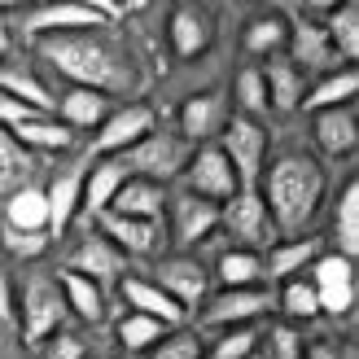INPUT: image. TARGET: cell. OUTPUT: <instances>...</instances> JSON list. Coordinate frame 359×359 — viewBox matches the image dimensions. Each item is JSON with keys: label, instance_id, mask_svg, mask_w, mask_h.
<instances>
[{"label": "cell", "instance_id": "cell-5", "mask_svg": "<svg viewBox=\"0 0 359 359\" xmlns=\"http://www.w3.org/2000/svg\"><path fill=\"white\" fill-rule=\"evenodd\" d=\"M18 329L31 346H44L66 320V302H62V285L53 276H31L22 285V302H18Z\"/></svg>", "mask_w": 359, "mask_h": 359}, {"label": "cell", "instance_id": "cell-30", "mask_svg": "<svg viewBox=\"0 0 359 359\" xmlns=\"http://www.w3.org/2000/svg\"><path fill=\"white\" fill-rule=\"evenodd\" d=\"M0 224L13 228V232H48V202H44V189L27 184V189L9 193Z\"/></svg>", "mask_w": 359, "mask_h": 359}, {"label": "cell", "instance_id": "cell-44", "mask_svg": "<svg viewBox=\"0 0 359 359\" xmlns=\"http://www.w3.org/2000/svg\"><path fill=\"white\" fill-rule=\"evenodd\" d=\"M40 355H44V359H83V342H79L75 333L57 329V333H53L48 342L40 346Z\"/></svg>", "mask_w": 359, "mask_h": 359}, {"label": "cell", "instance_id": "cell-27", "mask_svg": "<svg viewBox=\"0 0 359 359\" xmlns=\"http://www.w3.org/2000/svg\"><path fill=\"white\" fill-rule=\"evenodd\" d=\"M53 118L66 123L70 132H79V128H101L105 118H110V97H101L93 93V88H70V93L57 101V110H53Z\"/></svg>", "mask_w": 359, "mask_h": 359}, {"label": "cell", "instance_id": "cell-37", "mask_svg": "<svg viewBox=\"0 0 359 359\" xmlns=\"http://www.w3.org/2000/svg\"><path fill=\"white\" fill-rule=\"evenodd\" d=\"M272 307H280L285 325H311V320L320 316V302H316V290H311V280H307V276L285 280Z\"/></svg>", "mask_w": 359, "mask_h": 359}, {"label": "cell", "instance_id": "cell-26", "mask_svg": "<svg viewBox=\"0 0 359 359\" xmlns=\"http://www.w3.org/2000/svg\"><path fill=\"white\" fill-rule=\"evenodd\" d=\"M210 280L219 285V290H255V285H263V255H255V250H237L228 245L219 259H215L210 267Z\"/></svg>", "mask_w": 359, "mask_h": 359}, {"label": "cell", "instance_id": "cell-3", "mask_svg": "<svg viewBox=\"0 0 359 359\" xmlns=\"http://www.w3.org/2000/svg\"><path fill=\"white\" fill-rule=\"evenodd\" d=\"M189 154H193V145L180 132L154 128L140 145H132L128 154H118L114 163L123 167V175H136V180H149V184H163L167 189V180H175L180 171H184Z\"/></svg>", "mask_w": 359, "mask_h": 359}, {"label": "cell", "instance_id": "cell-33", "mask_svg": "<svg viewBox=\"0 0 359 359\" xmlns=\"http://www.w3.org/2000/svg\"><path fill=\"white\" fill-rule=\"evenodd\" d=\"M333 255H342L355 263L359 255V184L351 180V184L342 189V197H337V210H333Z\"/></svg>", "mask_w": 359, "mask_h": 359}, {"label": "cell", "instance_id": "cell-6", "mask_svg": "<svg viewBox=\"0 0 359 359\" xmlns=\"http://www.w3.org/2000/svg\"><path fill=\"white\" fill-rule=\"evenodd\" d=\"M219 228L228 232V241L237 250H255V255L263 245H272V237H276V224L267 215L259 189H241L237 197H228L219 206Z\"/></svg>", "mask_w": 359, "mask_h": 359}, {"label": "cell", "instance_id": "cell-21", "mask_svg": "<svg viewBox=\"0 0 359 359\" xmlns=\"http://www.w3.org/2000/svg\"><path fill=\"white\" fill-rule=\"evenodd\" d=\"M311 132H316V145L325 149L329 158H346L359 145V118H355V105H337V110H316L311 114Z\"/></svg>", "mask_w": 359, "mask_h": 359}, {"label": "cell", "instance_id": "cell-22", "mask_svg": "<svg viewBox=\"0 0 359 359\" xmlns=\"http://www.w3.org/2000/svg\"><path fill=\"white\" fill-rule=\"evenodd\" d=\"M325 255V245H320V237H290V241H280L272 245V255L263 259V276L267 280H298V276H307L311 272V263Z\"/></svg>", "mask_w": 359, "mask_h": 359}, {"label": "cell", "instance_id": "cell-48", "mask_svg": "<svg viewBox=\"0 0 359 359\" xmlns=\"http://www.w3.org/2000/svg\"><path fill=\"white\" fill-rule=\"evenodd\" d=\"M9 44H13V31H9V22H5V18H0V57L9 53Z\"/></svg>", "mask_w": 359, "mask_h": 359}, {"label": "cell", "instance_id": "cell-1", "mask_svg": "<svg viewBox=\"0 0 359 359\" xmlns=\"http://www.w3.org/2000/svg\"><path fill=\"white\" fill-rule=\"evenodd\" d=\"M40 57L66 75L75 88H93L101 97L114 93H132L140 83L136 70V53L128 48L123 35H114L110 27H93V31H62V35H40L35 40Z\"/></svg>", "mask_w": 359, "mask_h": 359}, {"label": "cell", "instance_id": "cell-14", "mask_svg": "<svg viewBox=\"0 0 359 359\" xmlns=\"http://www.w3.org/2000/svg\"><path fill=\"white\" fill-rule=\"evenodd\" d=\"M228 118H232L228 97L215 93V88H206V93H193L184 105H180V136H184L193 149L197 145H215Z\"/></svg>", "mask_w": 359, "mask_h": 359}, {"label": "cell", "instance_id": "cell-35", "mask_svg": "<svg viewBox=\"0 0 359 359\" xmlns=\"http://www.w3.org/2000/svg\"><path fill=\"white\" fill-rule=\"evenodd\" d=\"M325 35H329V44L337 48L342 66H355V57H359V5H355V0H342L337 9H329Z\"/></svg>", "mask_w": 359, "mask_h": 359}, {"label": "cell", "instance_id": "cell-4", "mask_svg": "<svg viewBox=\"0 0 359 359\" xmlns=\"http://www.w3.org/2000/svg\"><path fill=\"white\" fill-rule=\"evenodd\" d=\"M215 145L224 149V158L232 163V171H237L241 189H259L263 180V163H267V128L259 118H245V114H232L224 123V132Z\"/></svg>", "mask_w": 359, "mask_h": 359}, {"label": "cell", "instance_id": "cell-15", "mask_svg": "<svg viewBox=\"0 0 359 359\" xmlns=\"http://www.w3.org/2000/svg\"><path fill=\"white\" fill-rule=\"evenodd\" d=\"M97 232L110 245L123 250V259H154L158 250H163V241H167L163 219H123V215H101Z\"/></svg>", "mask_w": 359, "mask_h": 359}, {"label": "cell", "instance_id": "cell-46", "mask_svg": "<svg viewBox=\"0 0 359 359\" xmlns=\"http://www.w3.org/2000/svg\"><path fill=\"white\" fill-rule=\"evenodd\" d=\"M18 316V298H13V285H9V272L0 267V325H13Z\"/></svg>", "mask_w": 359, "mask_h": 359}, {"label": "cell", "instance_id": "cell-28", "mask_svg": "<svg viewBox=\"0 0 359 359\" xmlns=\"http://www.w3.org/2000/svg\"><path fill=\"white\" fill-rule=\"evenodd\" d=\"M57 285H62V302H66L70 316H79L83 325H101V320H105L110 302H105V290H101V285H93V280L79 276V272H62Z\"/></svg>", "mask_w": 359, "mask_h": 359}, {"label": "cell", "instance_id": "cell-39", "mask_svg": "<svg viewBox=\"0 0 359 359\" xmlns=\"http://www.w3.org/2000/svg\"><path fill=\"white\" fill-rule=\"evenodd\" d=\"M259 351H263V359H302L307 355V342H302V329L298 325H267L263 333H259Z\"/></svg>", "mask_w": 359, "mask_h": 359}, {"label": "cell", "instance_id": "cell-29", "mask_svg": "<svg viewBox=\"0 0 359 359\" xmlns=\"http://www.w3.org/2000/svg\"><path fill=\"white\" fill-rule=\"evenodd\" d=\"M13 140L27 154H62V149H70L75 132H70L66 123H57L53 114H31L27 123H18V128H13Z\"/></svg>", "mask_w": 359, "mask_h": 359}, {"label": "cell", "instance_id": "cell-20", "mask_svg": "<svg viewBox=\"0 0 359 359\" xmlns=\"http://www.w3.org/2000/svg\"><path fill=\"white\" fill-rule=\"evenodd\" d=\"M167 35H171V48L180 53V57L193 62V57H202V53L210 48L215 22H210V13L197 9V5H175L171 22H167Z\"/></svg>", "mask_w": 359, "mask_h": 359}, {"label": "cell", "instance_id": "cell-2", "mask_svg": "<svg viewBox=\"0 0 359 359\" xmlns=\"http://www.w3.org/2000/svg\"><path fill=\"white\" fill-rule=\"evenodd\" d=\"M259 197L272 215L276 232L302 237V228L316 219L320 202H325V167L311 154H280L272 167H263Z\"/></svg>", "mask_w": 359, "mask_h": 359}, {"label": "cell", "instance_id": "cell-41", "mask_svg": "<svg viewBox=\"0 0 359 359\" xmlns=\"http://www.w3.org/2000/svg\"><path fill=\"white\" fill-rule=\"evenodd\" d=\"M259 351V329L245 325V329H224L219 337H215V346L206 359H250Z\"/></svg>", "mask_w": 359, "mask_h": 359}, {"label": "cell", "instance_id": "cell-25", "mask_svg": "<svg viewBox=\"0 0 359 359\" xmlns=\"http://www.w3.org/2000/svg\"><path fill=\"white\" fill-rule=\"evenodd\" d=\"M263 88H267V110H298L307 97V79L290 66V57H267V66H259Z\"/></svg>", "mask_w": 359, "mask_h": 359}, {"label": "cell", "instance_id": "cell-32", "mask_svg": "<svg viewBox=\"0 0 359 359\" xmlns=\"http://www.w3.org/2000/svg\"><path fill=\"white\" fill-rule=\"evenodd\" d=\"M31 175H35V154H27L18 145L9 128H0V197L27 189Z\"/></svg>", "mask_w": 359, "mask_h": 359}, {"label": "cell", "instance_id": "cell-17", "mask_svg": "<svg viewBox=\"0 0 359 359\" xmlns=\"http://www.w3.org/2000/svg\"><path fill=\"white\" fill-rule=\"evenodd\" d=\"M118 294H123V302H128V311H132V316L158 320L163 329H184V320H189V316L180 311L175 302L149 280V276H123V280H118Z\"/></svg>", "mask_w": 359, "mask_h": 359}, {"label": "cell", "instance_id": "cell-12", "mask_svg": "<svg viewBox=\"0 0 359 359\" xmlns=\"http://www.w3.org/2000/svg\"><path fill=\"white\" fill-rule=\"evenodd\" d=\"M66 272H79L93 285H101V290H110V285H118L123 276H128V259H123L118 245H110L101 232L88 228L83 237L75 241V250H70V267H66Z\"/></svg>", "mask_w": 359, "mask_h": 359}, {"label": "cell", "instance_id": "cell-8", "mask_svg": "<svg viewBox=\"0 0 359 359\" xmlns=\"http://www.w3.org/2000/svg\"><path fill=\"white\" fill-rule=\"evenodd\" d=\"M180 180H184V193L202 197V202H215V206H224L228 197L241 193V180H237V171H232V163L224 158L219 145H197L189 154L184 171H180Z\"/></svg>", "mask_w": 359, "mask_h": 359}, {"label": "cell", "instance_id": "cell-11", "mask_svg": "<svg viewBox=\"0 0 359 359\" xmlns=\"http://www.w3.org/2000/svg\"><path fill=\"white\" fill-rule=\"evenodd\" d=\"M311 290L320 302V316H351L355 307V263L342 255H320L311 263Z\"/></svg>", "mask_w": 359, "mask_h": 359}, {"label": "cell", "instance_id": "cell-7", "mask_svg": "<svg viewBox=\"0 0 359 359\" xmlns=\"http://www.w3.org/2000/svg\"><path fill=\"white\" fill-rule=\"evenodd\" d=\"M149 280H154L184 316L197 311V307L210 298V267L197 259V255H167V259H158Z\"/></svg>", "mask_w": 359, "mask_h": 359}, {"label": "cell", "instance_id": "cell-40", "mask_svg": "<svg viewBox=\"0 0 359 359\" xmlns=\"http://www.w3.org/2000/svg\"><path fill=\"white\" fill-rule=\"evenodd\" d=\"M232 105H237V114H245V118L267 114V88H263L259 66H245L237 75V83H232Z\"/></svg>", "mask_w": 359, "mask_h": 359}, {"label": "cell", "instance_id": "cell-45", "mask_svg": "<svg viewBox=\"0 0 359 359\" xmlns=\"http://www.w3.org/2000/svg\"><path fill=\"white\" fill-rule=\"evenodd\" d=\"M31 114H35V110H27L22 101H13L9 93H0V128H9V132H13L18 123H27Z\"/></svg>", "mask_w": 359, "mask_h": 359}, {"label": "cell", "instance_id": "cell-42", "mask_svg": "<svg viewBox=\"0 0 359 359\" xmlns=\"http://www.w3.org/2000/svg\"><path fill=\"white\" fill-rule=\"evenodd\" d=\"M0 250L18 263H35L48 250V232H13V228L0 224Z\"/></svg>", "mask_w": 359, "mask_h": 359}, {"label": "cell", "instance_id": "cell-36", "mask_svg": "<svg viewBox=\"0 0 359 359\" xmlns=\"http://www.w3.org/2000/svg\"><path fill=\"white\" fill-rule=\"evenodd\" d=\"M285 40H290V22H285L280 13H263L245 31V53H250V57H263V62L267 57H280Z\"/></svg>", "mask_w": 359, "mask_h": 359}, {"label": "cell", "instance_id": "cell-31", "mask_svg": "<svg viewBox=\"0 0 359 359\" xmlns=\"http://www.w3.org/2000/svg\"><path fill=\"white\" fill-rule=\"evenodd\" d=\"M355 93H359V70L355 66H337L333 75L316 79V88H307L302 105L316 114V110H337V105H355Z\"/></svg>", "mask_w": 359, "mask_h": 359}, {"label": "cell", "instance_id": "cell-10", "mask_svg": "<svg viewBox=\"0 0 359 359\" xmlns=\"http://www.w3.org/2000/svg\"><path fill=\"white\" fill-rule=\"evenodd\" d=\"M272 307V294H267V285H255V290H219L202 302V329H245L255 325V320Z\"/></svg>", "mask_w": 359, "mask_h": 359}, {"label": "cell", "instance_id": "cell-9", "mask_svg": "<svg viewBox=\"0 0 359 359\" xmlns=\"http://www.w3.org/2000/svg\"><path fill=\"white\" fill-rule=\"evenodd\" d=\"M154 128H158V114H154V105H145V101H132V105H123V110H110V118L97 128L93 154L97 158H118V154H128L132 145H140Z\"/></svg>", "mask_w": 359, "mask_h": 359}, {"label": "cell", "instance_id": "cell-34", "mask_svg": "<svg viewBox=\"0 0 359 359\" xmlns=\"http://www.w3.org/2000/svg\"><path fill=\"white\" fill-rule=\"evenodd\" d=\"M0 93H9L13 101H22L27 110H35V114H53V110H57V97L44 88V79H35L31 70H18V66L0 70Z\"/></svg>", "mask_w": 359, "mask_h": 359}, {"label": "cell", "instance_id": "cell-43", "mask_svg": "<svg viewBox=\"0 0 359 359\" xmlns=\"http://www.w3.org/2000/svg\"><path fill=\"white\" fill-rule=\"evenodd\" d=\"M149 359H206V346L193 329H171L163 342L149 351Z\"/></svg>", "mask_w": 359, "mask_h": 359}, {"label": "cell", "instance_id": "cell-24", "mask_svg": "<svg viewBox=\"0 0 359 359\" xmlns=\"http://www.w3.org/2000/svg\"><path fill=\"white\" fill-rule=\"evenodd\" d=\"M35 40L40 35H62V31H93V27H110L105 18L97 13V5H48L40 13H31V22H22Z\"/></svg>", "mask_w": 359, "mask_h": 359}, {"label": "cell", "instance_id": "cell-38", "mask_svg": "<svg viewBox=\"0 0 359 359\" xmlns=\"http://www.w3.org/2000/svg\"><path fill=\"white\" fill-rule=\"evenodd\" d=\"M114 333H118V346L128 351V355H149L171 329H163L158 320H145V316H132V311H128V316L118 320V329H114Z\"/></svg>", "mask_w": 359, "mask_h": 359}, {"label": "cell", "instance_id": "cell-23", "mask_svg": "<svg viewBox=\"0 0 359 359\" xmlns=\"http://www.w3.org/2000/svg\"><path fill=\"white\" fill-rule=\"evenodd\" d=\"M163 210H167V189L128 175L118 184V193H114V202H110L105 215H123V219H163Z\"/></svg>", "mask_w": 359, "mask_h": 359}, {"label": "cell", "instance_id": "cell-19", "mask_svg": "<svg viewBox=\"0 0 359 359\" xmlns=\"http://www.w3.org/2000/svg\"><path fill=\"white\" fill-rule=\"evenodd\" d=\"M123 167L114 163V158H97L93 167L83 171V197H79V219L93 228V219H101L105 210H110V202H114V193H118V184H123Z\"/></svg>", "mask_w": 359, "mask_h": 359}, {"label": "cell", "instance_id": "cell-18", "mask_svg": "<svg viewBox=\"0 0 359 359\" xmlns=\"http://www.w3.org/2000/svg\"><path fill=\"white\" fill-rule=\"evenodd\" d=\"M83 171L88 167H70L57 171L44 189V202H48V241L53 237H66L70 224H79V197H83Z\"/></svg>", "mask_w": 359, "mask_h": 359}, {"label": "cell", "instance_id": "cell-13", "mask_svg": "<svg viewBox=\"0 0 359 359\" xmlns=\"http://www.w3.org/2000/svg\"><path fill=\"white\" fill-rule=\"evenodd\" d=\"M285 57H290V66L298 70L302 79L307 75H333L337 66H342V57H337V48L329 44V35L320 22H294L290 27V40H285Z\"/></svg>", "mask_w": 359, "mask_h": 359}, {"label": "cell", "instance_id": "cell-16", "mask_svg": "<svg viewBox=\"0 0 359 359\" xmlns=\"http://www.w3.org/2000/svg\"><path fill=\"white\" fill-rule=\"evenodd\" d=\"M171 232H175L180 255H189L193 245H202L206 237L219 232V206L202 202V197H193V193L171 197Z\"/></svg>", "mask_w": 359, "mask_h": 359}, {"label": "cell", "instance_id": "cell-47", "mask_svg": "<svg viewBox=\"0 0 359 359\" xmlns=\"http://www.w3.org/2000/svg\"><path fill=\"white\" fill-rule=\"evenodd\" d=\"M302 359H351V351H337V346H329V342H320V346H311Z\"/></svg>", "mask_w": 359, "mask_h": 359}]
</instances>
